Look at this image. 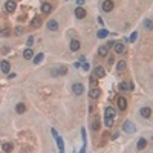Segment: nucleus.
Returning a JSON list of instances; mask_svg holds the SVG:
<instances>
[{"label":"nucleus","instance_id":"nucleus-1","mask_svg":"<svg viewBox=\"0 0 153 153\" xmlns=\"http://www.w3.org/2000/svg\"><path fill=\"white\" fill-rule=\"evenodd\" d=\"M51 133H52V136L55 138V141H57V145H58V148H60V151H63L64 150V142H63V139H61V136H58V133H57L54 129L51 130Z\"/></svg>","mask_w":153,"mask_h":153},{"label":"nucleus","instance_id":"nucleus-2","mask_svg":"<svg viewBox=\"0 0 153 153\" xmlns=\"http://www.w3.org/2000/svg\"><path fill=\"white\" fill-rule=\"evenodd\" d=\"M117 103H118V109L120 110H126L127 109V100L124 97H118L117 98Z\"/></svg>","mask_w":153,"mask_h":153},{"label":"nucleus","instance_id":"nucleus-3","mask_svg":"<svg viewBox=\"0 0 153 153\" xmlns=\"http://www.w3.org/2000/svg\"><path fill=\"white\" fill-rule=\"evenodd\" d=\"M123 130L127 132V133H133V132H135V126H133L130 121H126V123L123 124Z\"/></svg>","mask_w":153,"mask_h":153},{"label":"nucleus","instance_id":"nucleus-4","mask_svg":"<svg viewBox=\"0 0 153 153\" xmlns=\"http://www.w3.org/2000/svg\"><path fill=\"white\" fill-rule=\"evenodd\" d=\"M72 89H73V93H75V95H81V93L84 92V86H83L81 83H75Z\"/></svg>","mask_w":153,"mask_h":153},{"label":"nucleus","instance_id":"nucleus-5","mask_svg":"<svg viewBox=\"0 0 153 153\" xmlns=\"http://www.w3.org/2000/svg\"><path fill=\"white\" fill-rule=\"evenodd\" d=\"M112 9H113V2H112V0H104V2H103V11L110 12Z\"/></svg>","mask_w":153,"mask_h":153},{"label":"nucleus","instance_id":"nucleus-6","mask_svg":"<svg viewBox=\"0 0 153 153\" xmlns=\"http://www.w3.org/2000/svg\"><path fill=\"white\" fill-rule=\"evenodd\" d=\"M73 14H75V17H76V18H84V17H86V9H84V8H81V6H78V8L75 9V12H73Z\"/></svg>","mask_w":153,"mask_h":153},{"label":"nucleus","instance_id":"nucleus-7","mask_svg":"<svg viewBox=\"0 0 153 153\" xmlns=\"http://www.w3.org/2000/svg\"><path fill=\"white\" fill-rule=\"evenodd\" d=\"M5 8H6V11L8 12H14L15 11V2H14V0H8V2H6V5H5Z\"/></svg>","mask_w":153,"mask_h":153},{"label":"nucleus","instance_id":"nucleus-8","mask_svg":"<svg viewBox=\"0 0 153 153\" xmlns=\"http://www.w3.org/2000/svg\"><path fill=\"white\" fill-rule=\"evenodd\" d=\"M0 69H2L3 73H9V70H11V64H9V61H2V63H0Z\"/></svg>","mask_w":153,"mask_h":153},{"label":"nucleus","instance_id":"nucleus-9","mask_svg":"<svg viewBox=\"0 0 153 153\" xmlns=\"http://www.w3.org/2000/svg\"><path fill=\"white\" fill-rule=\"evenodd\" d=\"M95 76H98V78H103V76L106 75V70H104V67H101V66H97L95 67Z\"/></svg>","mask_w":153,"mask_h":153},{"label":"nucleus","instance_id":"nucleus-10","mask_svg":"<svg viewBox=\"0 0 153 153\" xmlns=\"http://www.w3.org/2000/svg\"><path fill=\"white\" fill-rule=\"evenodd\" d=\"M141 117L142 118H150L151 117V109L150 107H142L141 109Z\"/></svg>","mask_w":153,"mask_h":153},{"label":"nucleus","instance_id":"nucleus-11","mask_svg":"<svg viewBox=\"0 0 153 153\" xmlns=\"http://www.w3.org/2000/svg\"><path fill=\"white\" fill-rule=\"evenodd\" d=\"M100 93H101V92H100V89H98V87H92V89H90V92H89L90 98H93V100H95V98H98V97H100Z\"/></svg>","mask_w":153,"mask_h":153},{"label":"nucleus","instance_id":"nucleus-12","mask_svg":"<svg viewBox=\"0 0 153 153\" xmlns=\"http://www.w3.org/2000/svg\"><path fill=\"white\" fill-rule=\"evenodd\" d=\"M23 57H25L26 60H31V58H34V51H32L31 48L25 49V52H23Z\"/></svg>","mask_w":153,"mask_h":153},{"label":"nucleus","instance_id":"nucleus-13","mask_svg":"<svg viewBox=\"0 0 153 153\" xmlns=\"http://www.w3.org/2000/svg\"><path fill=\"white\" fill-rule=\"evenodd\" d=\"M48 29H51V31H57V29H58V23H57V20H49L48 22Z\"/></svg>","mask_w":153,"mask_h":153},{"label":"nucleus","instance_id":"nucleus-14","mask_svg":"<svg viewBox=\"0 0 153 153\" xmlns=\"http://www.w3.org/2000/svg\"><path fill=\"white\" fill-rule=\"evenodd\" d=\"M69 46H70V51L75 52V51L80 49V42H78V40H70V45H69Z\"/></svg>","mask_w":153,"mask_h":153},{"label":"nucleus","instance_id":"nucleus-15","mask_svg":"<svg viewBox=\"0 0 153 153\" xmlns=\"http://www.w3.org/2000/svg\"><path fill=\"white\" fill-rule=\"evenodd\" d=\"M113 49H115V54H123L124 52V45L123 43H115Z\"/></svg>","mask_w":153,"mask_h":153},{"label":"nucleus","instance_id":"nucleus-16","mask_svg":"<svg viewBox=\"0 0 153 153\" xmlns=\"http://www.w3.org/2000/svg\"><path fill=\"white\" fill-rule=\"evenodd\" d=\"M2 150H3V151H6V153H11V151L14 150V145H12L11 142H5V144L2 145Z\"/></svg>","mask_w":153,"mask_h":153},{"label":"nucleus","instance_id":"nucleus-17","mask_svg":"<svg viewBox=\"0 0 153 153\" xmlns=\"http://www.w3.org/2000/svg\"><path fill=\"white\" fill-rule=\"evenodd\" d=\"M15 110H17V113H20V115H22V113H25V112H26V106H25L23 103H18V104H17V107H15Z\"/></svg>","mask_w":153,"mask_h":153},{"label":"nucleus","instance_id":"nucleus-18","mask_svg":"<svg viewBox=\"0 0 153 153\" xmlns=\"http://www.w3.org/2000/svg\"><path fill=\"white\" fill-rule=\"evenodd\" d=\"M106 118H115V109L113 107L106 109Z\"/></svg>","mask_w":153,"mask_h":153},{"label":"nucleus","instance_id":"nucleus-19","mask_svg":"<svg viewBox=\"0 0 153 153\" xmlns=\"http://www.w3.org/2000/svg\"><path fill=\"white\" fill-rule=\"evenodd\" d=\"M51 11H52V6H51L49 3H43V5H42V12H43V14H49Z\"/></svg>","mask_w":153,"mask_h":153},{"label":"nucleus","instance_id":"nucleus-20","mask_svg":"<svg viewBox=\"0 0 153 153\" xmlns=\"http://www.w3.org/2000/svg\"><path fill=\"white\" fill-rule=\"evenodd\" d=\"M32 60H34V63H35V64H38V63H42V61H43V54L40 52V54H37V55H34V58H32Z\"/></svg>","mask_w":153,"mask_h":153},{"label":"nucleus","instance_id":"nucleus-21","mask_svg":"<svg viewBox=\"0 0 153 153\" xmlns=\"http://www.w3.org/2000/svg\"><path fill=\"white\" fill-rule=\"evenodd\" d=\"M107 35H109V32H107L106 29H100V31L97 32V37H98V38H106Z\"/></svg>","mask_w":153,"mask_h":153},{"label":"nucleus","instance_id":"nucleus-22","mask_svg":"<svg viewBox=\"0 0 153 153\" xmlns=\"http://www.w3.org/2000/svg\"><path fill=\"white\" fill-rule=\"evenodd\" d=\"M40 25H42V20H40V18H38V17H35L34 20L31 22V26H32V28H38Z\"/></svg>","mask_w":153,"mask_h":153},{"label":"nucleus","instance_id":"nucleus-23","mask_svg":"<svg viewBox=\"0 0 153 153\" xmlns=\"http://www.w3.org/2000/svg\"><path fill=\"white\" fill-rule=\"evenodd\" d=\"M145 145H147V141H145V138H141V139L138 141V150H142Z\"/></svg>","mask_w":153,"mask_h":153},{"label":"nucleus","instance_id":"nucleus-24","mask_svg":"<svg viewBox=\"0 0 153 153\" xmlns=\"http://www.w3.org/2000/svg\"><path fill=\"white\" fill-rule=\"evenodd\" d=\"M107 51H109L107 46H101V48L98 49V54H100L101 57H106V55H107Z\"/></svg>","mask_w":153,"mask_h":153},{"label":"nucleus","instance_id":"nucleus-25","mask_svg":"<svg viewBox=\"0 0 153 153\" xmlns=\"http://www.w3.org/2000/svg\"><path fill=\"white\" fill-rule=\"evenodd\" d=\"M117 67H118V70H124V69H126V61H124V60L118 61V66H117Z\"/></svg>","mask_w":153,"mask_h":153},{"label":"nucleus","instance_id":"nucleus-26","mask_svg":"<svg viewBox=\"0 0 153 153\" xmlns=\"http://www.w3.org/2000/svg\"><path fill=\"white\" fill-rule=\"evenodd\" d=\"M98 127H100V120H93V123H92V129H93V130H98Z\"/></svg>","mask_w":153,"mask_h":153},{"label":"nucleus","instance_id":"nucleus-27","mask_svg":"<svg viewBox=\"0 0 153 153\" xmlns=\"http://www.w3.org/2000/svg\"><path fill=\"white\" fill-rule=\"evenodd\" d=\"M144 26H145L147 29H153V23H151V20H148V18H147V20L144 22Z\"/></svg>","mask_w":153,"mask_h":153},{"label":"nucleus","instance_id":"nucleus-28","mask_svg":"<svg viewBox=\"0 0 153 153\" xmlns=\"http://www.w3.org/2000/svg\"><path fill=\"white\" fill-rule=\"evenodd\" d=\"M120 90H129V84L127 83H120Z\"/></svg>","mask_w":153,"mask_h":153},{"label":"nucleus","instance_id":"nucleus-29","mask_svg":"<svg viewBox=\"0 0 153 153\" xmlns=\"http://www.w3.org/2000/svg\"><path fill=\"white\" fill-rule=\"evenodd\" d=\"M106 126H107V127L113 126V118H106Z\"/></svg>","mask_w":153,"mask_h":153},{"label":"nucleus","instance_id":"nucleus-30","mask_svg":"<svg viewBox=\"0 0 153 153\" xmlns=\"http://www.w3.org/2000/svg\"><path fill=\"white\" fill-rule=\"evenodd\" d=\"M136 38H138V32L135 31V32H133V34L130 35V42H135V40H136Z\"/></svg>","mask_w":153,"mask_h":153},{"label":"nucleus","instance_id":"nucleus-31","mask_svg":"<svg viewBox=\"0 0 153 153\" xmlns=\"http://www.w3.org/2000/svg\"><path fill=\"white\" fill-rule=\"evenodd\" d=\"M106 46H107V49H110V48H113V46H115V42H113V40H109Z\"/></svg>","mask_w":153,"mask_h":153},{"label":"nucleus","instance_id":"nucleus-32","mask_svg":"<svg viewBox=\"0 0 153 153\" xmlns=\"http://www.w3.org/2000/svg\"><path fill=\"white\" fill-rule=\"evenodd\" d=\"M66 72H67V69H66V67H64V66H61V67H60V69H58V73H61V75H64V73H66Z\"/></svg>","mask_w":153,"mask_h":153},{"label":"nucleus","instance_id":"nucleus-33","mask_svg":"<svg viewBox=\"0 0 153 153\" xmlns=\"http://www.w3.org/2000/svg\"><path fill=\"white\" fill-rule=\"evenodd\" d=\"M26 43H28V46H32V43H34V37H28Z\"/></svg>","mask_w":153,"mask_h":153},{"label":"nucleus","instance_id":"nucleus-34","mask_svg":"<svg viewBox=\"0 0 153 153\" xmlns=\"http://www.w3.org/2000/svg\"><path fill=\"white\" fill-rule=\"evenodd\" d=\"M81 136H83V141L86 144V129H81Z\"/></svg>","mask_w":153,"mask_h":153},{"label":"nucleus","instance_id":"nucleus-35","mask_svg":"<svg viewBox=\"0 0 153 153\" xmlns=\"http://www.w3.org/2000/svg\"><path fill=\"white\" fill-rule=\"evenodd\" d=\"M81 67H83V70H89V67H90V66H89L87 63H83V64H81Z\"/></svg>","mask_w":153,"mask_h":153},{"label":"nucleus","instance_id":"nucleus-36","mask_svg":"<svg viewBox=\"0 0 153 153\" xmlns=\"http://www.w3.org/2000/svg\"><path fill=\"white\" fill-rule=\"evenodd\" d=\"M8 34H9V31H8V29H5V31L0 32V35H8Z\"/></svg>","mask_w":153,"mask_h":153},{"label":"nucleus","instance_id":"nucleus-37","mask_svg":"<svg viewBox=\"0 0 153 153\" xmlns=\"http://www.w3.org/2000/svg\"><path fill=\"white\" fill-rule=\"evenodd\" d=\"M76 3H78V6H81L84 3V0H76Z\"/></svg>","mask_w":153,"mask_h":153},{"label":"nucleus","instance_id":"nucleus-38","mask_svg":"<svg viewBox=\"0 0 153 153\" xmlns=\"http://www.w3.org/2000/svg\"><path fill=\"white\" fill-rule=\"evenodd\" d=\"M80 153H86V144H84V145H83V148H81V150H80Z\"/></svg>","mask_w":153,"mask_h":153},{"label":"nucleus","instance_id":"nucleus-39","mask_svg":"<svg viewBox=\"0 0 153 153\" xmlns=\"http://www.w3.org/2000/svg\"><path fill=\"white\" fill-rule=\"evenodd\" d=\"M52 75H54V76H57V75H58V70H55V69H54V70H52Z\"/></svg>","mask_w":153,"mask_h":153},{"label":"nucleus","instance_id":"nucleus-40","mask_svg":"<svg viewBox=\"0 0 153 153\" xmlns=\"http://www.w3.org/2000/svg\"><path fill=\"white\" fill-rule=\"evenodd\" d=\"M8 76H9V78H14V76H15V73H14V72H12V73L9 72V73H8Z\"/></svg>","mask_w":153,"mask_h":153},{"label":"nucleus","instance_id":"nucleus-41","mask_svg":"<svg viewBox=\"0 0 153 153\" xmlns=\"http://www.w3.org/2000/svg\"><path fill=\"white\" fill-rule=\"evenodd\" d=\"M133 89H135V86H133V84L130 83V84H129V90H133Z\"/></svg>","mask_w":153,"mask_h":153},{"label":"nucleus","instance_id":"nucleus-42","mask_svg":"<svg viewBox=\"0 0 153 153\" xmlns=\"http://www.w3.org/2000/svg\"><path fill=\"white\" fill-rule=\"evenodd\" d=\"M60 153H63V151H60Z\"/></svg>","mask_w":153,"mask_h":153}]
</instances>
